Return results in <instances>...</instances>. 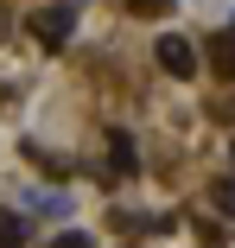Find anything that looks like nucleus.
Returning <instances> with one entry per match:
<instances>
[{
    "mask_svg": "<svg viewBox=\"0 0 235 248\" xmlns=\"http://www.w3.org/2000/svg\"><path fill=\"white\" fill-rule=\"evenodd\" d=\"M210 197H216V204L235 217V178H216V185H210Z\"/></svg>",
    "mask_w": 235,
    "mask_h": 248,
    "instance_id": "obj_6",
    "label": "nucleus"
},
{
    "mask_svg": "<svg viewBox=\"0 0 235 248\" xmlns=\"http://www.w3.org/2000/svg\"><path fill=\"white\" fill-rule=\"evenodd\" d=\"M26 242V223L19 217H7V210H0V248H19Z\"/></svg>",
    "mask_w": 235,
    "mask_h": 248,
    "instance_id": "obj_5",
    "label": "nucleus"
},
{
    "mask_svg": "<svg viewBox=\"0 0 235 248\" xmlns=\"http://www.w3.org/2000/svg\"><path fill=\"white\" fill-rule=\"evenodd\" d=\"M70 32H76V7H64V0H51V7L32 13V38L44 45V51H64Z\"/></svg>",
    "mask_w": 235,
    "mask_h": 248,
    "instance_id": "obj_1",
    "label": "nucleus"
},
{
    "mask_svg": "<svg viewBox=\"0 0 235 248\" xmlns=\"http://www.w3.org/2000/svg\"><path fill=\"white\" fill-rule=\"evenodd\" d=\"M127 7H133V13H165L172 0H127Z\"/></svg>",
    "mask_w": 235,
    "mask_h": 248,
    "instance_id": "obj_8",
    "label": "nucleus"
},
{
    "mask_svg": "<svg viewBox=\"0 0 235 248\" xmlns=\"http://www.w3.org/2000/svg\"><path fill=\"white\" fill-rule=\"evenodd\" d=\"M108 166H115V178H133L140 172V153H133V134H108Z\"/></svg>",
    "mask_w": 235,
    "mask_h": 248,
    "instance_id": "obj_4",
    "label": "nucleus"
},
{
    "mask_svg": "<svg viewBox=\"0 0 235 248\" xmlns=\"http://www.w3.org/2000/svg\"><path fill=\"white\" fill-rule=\"evenodd\" d=\"M159 64H165L172 77H197V51H191V38L165 32V38H159Z\"/></svg>",
    "mask_w": 235,
    "mask_h": 248,
    "instance_id": "obj_2",
    "label": "nucleus"
},
{
    "mask_svg": "<svg viewBox=\"0 0 235 248\" xmlns=\"http://www.w3.org/2000/svg\"><path fill=\"white\" fill-rule=\"evenodd\" d=\"M51 248H96V242H89V235H83V229H64V235H58V242H51Z\"/></svg>",
    "mask_w": 235,
    "mask_h": 248,
    "instance_id": "obj_7",
    "label": "nucleus"
},
{
    "mask_svg": "<svg viewBox=\"0 0 235 248\" xmlns=\"http://www.w3.org/2000/svg\"><path fill=\"white\" fill-rule=\"evenodd\" d=\"M204 58H210V70H216V77H229V83H235V26H229V32H210Z\"/></svg>",
    "mask_w": 235,
    "mask_h": 248,
    "instance_id": "obj_3",
    "label": "nucleus"
}]
</instances>
